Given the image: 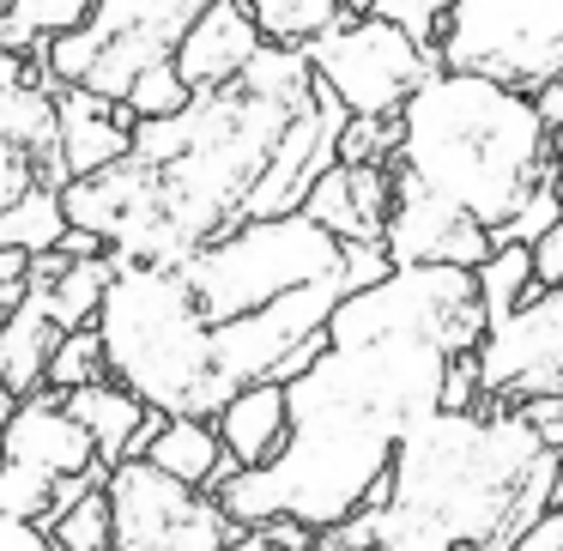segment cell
<instances>
[{"label":"cell","instance_id":"17","mask_svg":"<svg viewBox=\"0 0 563 551\" xmlns=\"http://www.w3.org/2000/svg\"><path fill=\"white\" fill-rule=\"evenodd\" d=\"M55 146H62L67 183L98 176L128 158L134 146V115L122 103H103L91 91H55Z\"/></svg>","mask_w":563,"mask_h":551},{"label":"cell","instance_id":"39","mask_svg":"<svg viewBox=\"0 0 563 551\" xmlns=\"http://www.w3.org/2000/svg\"><path fill=\"white\" fill-rule=\"evenodd\" d=\"M376 551H442V546H376Z\"/></svg>","mask_w":563,"mask_h":551},{"label":"cell","instance_id":"12","mask_svg":"<svg viewBox=\"0 0 563 551\" xmlns=\"http://www.w3.org/2000/svg\"><path fill=\"white\" fill-rule=\"evenodd\" d=\"M382 255H388V267H466V273H478L497 255V236L485 224H473L461 207H449L430 188H418L406 170H394V207H388V231H382Z\"/></svg>","mask_w":563,"mask_h":551},{"label":"cell","instance_id":"32","mask_svg":"<svg viewBox=\"0 0 563 551\" xmlns=\"http://www.w3.org/2000/svg\"><path fill=\"white\" fill-rule=\"evenodd\" d=\"M515 412H521L527 425H533V437L563 461V394H558V400H527V406H515Z\"/></svg>","mask_w":563,"mask_h":551},{"label":"cell","instance_id":"3","mask_svg":"<svg viewBox=\"0 0 563 551\" xmlns=\"http://www.w3.org/2000/svg\"><path fill=\"white\" fill-rule=\"evenodd\" d=\"M545 158L551 128L539 122V103L497 79L437 67L400 110L394 170L461 207L497 243L545 188Z\"/></svg>","mask_w":563,"mask_h":551},{"label":"cell","instance_id":"36","mask_svg":"<svg viewBox=\"0 0 563 551\" xmlns=\"http://www.w3.org/2000/svg\"><path fill=\"white\" fill-rule=\"evenodd\" d=\"M25 79H31V55H7V49H0V98L19 91Z\"/></svg>","mask_w":563,"mask_h":551},{"label":"cell","instance_id":"25","mask_svg":"<svg viewBox=\"0 0 563 551\" xmlns=\"http://www.w3.org/2000/svg\"><path fill=\"white\" fill-rule=\"evenodd\" d=\"M43 533H49L55 551H110V497H103V485H91L86 497H74Z\"/></svg>","mask_w":563,"mask_h":551},{"label":"cell","instance_id":"28","mask_svg":"<svg viewBox=\"0 0 563 551\" xmlns=\"http://www.w3.org/2000/svg\"><path fill=\"white\" fill-rule=\"evenodd\" d=\"M7 13H13L37 43H49V37H67V31L91 25L98 0H7Z\"/></svg>","mask_w":563,"mask_h":551},{"label":"cell","instance_id":"1","mask_svg":"<svg viewBox=\"0 0 563 551\" xmlns=\"http://www.w3.org/2000/svg\"><path fill=\"white\" fill-rule=\"evenodd\" d=\"M449 364L454 357L418 340L321 345L316 364L285 382L291 437L279 461L261 473H231L212 491L231 527L249 533L267 521H297L309 533H333L376 509L400 437L442 412Z\"/></svg>","mask_w":563,"mask_h":551},{"label":"cell","instance_id":"26","mask_svg":"<svg viewBox=\"0 0 563 551\" xmlns=\"http://www.w3.org/2000/svg\"><path fill=\"white\" fill-rule=\"evenodd\" d=\"M91 382H110V370H103V340H98V328L62 333V345H55V357H49V382H43V388L74 394V388H91Z\"/></svg>","mask_w":563,"mask_h":551},{"label":"cell","instance_id":"37","mask_svg":"<svg viewBox=\"0 0 563 551\" xmlns=\"http://www.w3.org/2000/svg\"><path fill=\"white\" fill-rule=\"evenodd\" d=\"M545 188H551V200H558V212H563V134H551V158H545Z\"/></svg>","mask_w":563,"mask_h":551},{"label":"cell","instance_id":"30","mask_svg":"<svg viewBox=\"0 0 563 551\" xmlns=\"http://www.w3.org/2000/svg\"><path fill=\"white\" fill-rule=\"evenodd\" d=\"M394 146H400V115L394 122H345L340 164H394Z\"/></svg>","mask_w":563,"mask_h":551},{"label":"cell","instance_id":"5","mask_svg":"<svg viewBox=\"0 0 563 551\" xmlns=\"http://www.w3.org/2000/svg\"><path fill=\"white\" fill-rule=\"evenodd\" d=\"M183 279L188 304L207 328L243 321L255 309L279 304V297L303 291V285L340 279L345 273V243H333L321 224H309L303 212L285 219H249L236 231H224L219 243H207L200 255H188L183 267H170Z\"/></svg>","mask_w":563,"mask_h":551},{"label":"cell","instance_id":"2","mask_svg":"<svg viewBox=\"0 0 563 551\" xmlns=\"http://www.w3.org/2000/svg\"><path fill=\"white\" fill-rule=\"evenodd\" d=\"M563 461L509 406L430 412L394 449L388 491L376 509L316 539V551L442 546V551H509L515 533L551 509Z\"/></svg>","mask_w":563,"mask_h":551},{"label":"cell","instance_id":"14","mask_svg":"<svg viewBox=\"0 0 563 551\" xmlns=\"http://www.w3.org/2000/svg\"><path fill=\"white\" fill-rule=\"evenodd\" d=\"M0 461L25 466V473L49 478V485H86V478L110 473L55 388H37L7 406V418H0Z\"/></svg>","mask_w":563,"mask_h":551},{"label":"cell","instance_id":"34","mask_svg":"<svg viewBox=\"0 0 563 551\" xmlns=\"http://www.w3.org/2000/svg\"><path fill=\"white\" fill-rule=\"evenodd\" d=\"M0 551H55V546H49L43 527H31V521H19V515L0 509Z\"/></svg>","mask_w":563,"mask_h":551},{"label":"cell","instance_id":"10","mask_svg":"<svg viewBox=\"0 0 563 551\" xmlns=\"http://www.w3.org/2000/svg\"><path fill=\"white\" fill-rule=\"evenodd\" d=\"M478 406H527L563 394V285L533 291L503 321H490L473 352Z\"/></svg>","mask_w":563,"mask_h":551},{"label":"cell","instance_id":"33","mask_svg":"<svg viewBox=\"0 0 563 551\" xmlns=\"http://www.w3.org/2000/svg\"><path fill=\"white\" fill-rule=\"evenodd\" d=\"M509 551H563V509H558V503H551V509H539L533 521L515 533Z\"/></svg>","mask_w":563,"mask_h":551},{"label":"cell","instance_id":"20","mask_svg":"<svg viewBox=\"0 0 563 551\" xmlns=\"http://www.w3.org/2000/svg\"><path fill=\"white\" fill-rule=\"evenodd\" d=\"M140 461L158 466L164 478H176V485H188V491H219L224 478L236 473V466L224 461V442H219V430H212V418H158V430L146 437Z\"/></svg>","mask_w":563,"mask_h":551},{"label":"cell","instance_id":"24","mask_svg":"<svg viewBox=\"0 0 563 551\" xmlns=\"http://www.w3.org/2000/svg\"><path fill=\"white\" fill-rule=\"evenodd\" d=\"M478 297H485V321H503L515 304L533 297V255H527V243H497V255L478 267Z\"/></svg>","mask_w":563,"mask_h":551},{"label":"cell","instance_id":"18","mask_svg":"<svg viewBox=\"0 0 563 551\" xmlns=\"http://www.w3.org/2000/svg\"><path fill=\"white\" fill-rule=\"evenodd\" d=\"M212 430L224 442V461L236 473H261L279 461L285 437H291V406H285V382H255V388L231 394L212 412Z\"/></svg>","mask_w":563,"mask_h":551},{"label":"cell","instance_id":"8","mask_svg":"<svg viewBox=\"0 0 563 551\" xmlns=\"http://www.w3.org/2000/svg\"><path fill=\"white\" fill-rule=\"evenodd\" d=\"M303 55H309L316 86L333 91V103H340L352 122H394V115L406 110V98L437 74V49H424V43H412L400 25L369 19V13L364 19L345 13L340 25H333L328 37H316Z\"/></svg>","mask_w":563,"mask_h":551},{"label":"cell","instance_id":"27","mask_svg":"<svg viewBox=\"0 0 563 551\" xmlns=\"http://www.w3.org/2000/svg\"><path fill=\"white\" fill-rule=\"evenodd\" d=\"M188 98L195 91L176 79V67L170 62H158V67H146V74L128 86V98H122V110L134 115V122H164V115H176V110H188Z\"/></svg>","mask_w":563,"mask_h":551},{"label":"cell","instance_id":"40","mask_svg":"<svg viewBox=\"0 0 563 551\" xmlns=\"http://www.w3.org/2000/svg\"><path fill=\"white\" fill-rule=\"evenodd\" d=\"M0 13H7V0H0Z\"/></svg>","mask_w":563,"mask_h":551},{"label":"cell","instance_id":"38","mask_svg":"<svg viewBox=\"0 0 563 551\" xmlns=\"http://www.w3.org/2000/svg\"><path fill=\"white\" fill-rule=\"evenodd\" d=\"M231 551H267V539H261V533H236Z\"/></svg>","mask_w":563,"mask_h":551},{"label":"cell","instance_id":"6","mask_svg":"<svg viewBox=\"0 0 563 551\" xmlns=\"http://www.w3.org/2000/svg\"><path fill=\"white\" fill-rule=\"evenodd\" d=\"M485 297L478 273L466 267H388L376 285L340 297L328 316V345H369V340H418L442 357H473L485 340Z\"/></svg>","mask_w":563,"mask_h":551},{"label":"cell","instance_id":"29","mask_svg":"<svg viewBox=\"0 0 563 551\" xmlns=\"http://www.w3.org/2000/svg\"><path fill=\"white\" fill-rule=\"evenodd\" d=\"M369 19H388V25H400L412 43L437 49L442 19H449V0H376V7H369Z\"/></svg>","mask_w":563,"mask_h":551},{"label":"cell","instance_id":"22","mask_svg":"<svg viewBox=\"0 0 563 551\" xmlns=\"http://www.w3.org/2000/svg\"><path fill=\"white\" fill-rule=\"evenodd\" d=\"M110 279H115V255H86V261H67L62 279L31 285V291L43 297V309L55 316V328H62V333H79V328H91V321H98Z\"/></svg>","mask_w":563,"mask_h":551},{"label":"cell","instance_id":"11","mask_svg":"<svg viewBox=\"0 0 563 551\" xmlns=\"http://www.w3.org/2000/svg\"><path fill=\"white\" fill-rule=\"evenodd\" d=\"M207 0H98L91 13V31H98V62H91L86 86H67V91H91L103 103H122L128 86H134L146 67L170 62L183 31L195 25V13Z\"/></svg>","mask_w":563,"mask_h":551},{"label":"cell","instance_id":"4","mask_svg":"<svg viewBox=\"0 0 563 551\" xmlns=\"http://www.w3.org/2000/svg\"><path fill=\"white\" fill-rule=\"evenodd\" d=\"M103 370L158 418H212L224 406L212 376L207 321L195 316L183 279L170 267H122L98 309Z\"/></svg>","mask_w":563,"mask_h":551},{"label":"cell","instance_id":"7","mask_svg":"<svg viewBox=\"0 0 563 551\" xmlns=\"http://www.w3.org/2000/svg\"><path fill=\"white\" fill-rule=\"evenodd\" d=\"M437 67L533 98L551 74H563V0H449Z\"/></svg>","mask_w":563,"mask_h":551},{"label":"cell","instance_id":"13","mask_svg":"<svg viewBox=\"0 0 563 551\" xmlns=\"http://www.w3.org/2000/svg\"><path fill=\"white\" fill-rule=\"evenodd\" d=\"M37 188L62 195V146H55V86L31 62V79L0 98V212H13Z\"/></svg>","mask_w":563,"mask_h":551},{"label":"cell","instance_id":"31","mask_svg":"<svg viewBox=\"0 0 563 551\" xmlns=\"http://www.w3.org/2000/svg\"><path fill=\"white\" fill-rule=\"evenodd\" d=\"M527 255H533V291H558L563 285V219L551 231H539L527 243Z\"/></svg>","mask_w":563,"mask_h":551},{"label":"cell","instance_id":"35","mask_svg":"<svg viewBox=\"0 0 563 551\" xmlns=\"http://www.w3.org/2000/svg\"><path fill=\"white\" fill-rule=\"evenodd\" d=\"M533 103H539V122H545L551 134H563V74H551L545 86L533 91Z\"/></svg>","mask_w":563,"mask_h":551},{"label":"cell","instance_id":"15","mask_svg":"<svg viewBox=\"0 0 563 551\" xmlns=\"http://www.w3.org/2000/svg\"><path fill=\"white\" fill-rule=\"evenodd\" d=\"M261 55V31H255V13H249L243 0H207L195 13V25L183 31L176 43L170 67L188 91H224L243 79V67Z\"/></svg>","mask_w":563,"mask_h":551},{"label":"cell","instance_id":"16","mask_svg":"<svg viewBox=\"0 0 563 551\" xmlns=\"http://www.w3.org/2000/svg\"><path fill=\"white\" fill-rule=\"evenodd\" d=\"M394 207V164H333L321 170V183L303 195V219L321 224L333 243H376L388 231Z\"/></svg>","mask_w":563,"mask_h":551},{"label":"cell","instance_id":"9","mask_svg":"<svg viewBox=\"0 0 563 551\" xmlns=\"http://www.w3.org/2000/svg\"><path fill=\"white\" fill-rule=\"evenodd\" d=\"M103 497H110V551H231L236 539L212 491L176 485L140 454L110 466Z\"/></svg>","mask_w":563,"mask_h":551},{"label":"cell","instance_id":"19","mask_svg":"<svg viewBox=\"0 0 563 551\" xmlns=\"http://www.w3.org/2000/svg\"><path fill=\"white\" fill-rule=\"evenodd\" d=\"M62 406L74 412V425L91 437V449H98L103 466L134 461V454L146 449V437L158 430V412H146V406H140L128 388H115V382L74 388V394H62Z\"/></svg>","mask_w":563,"mask_h":551},{"label":"cell","instance_id":"21","mask_svg":"<svg viewBox=\"0 0 563 551\" xmlns=\"http://www.w3.org/2000/svg\"><path fill=\"white\" fill-rule=\"evenodd\" d=\"M55 345H62V328L43 309V297L25 285V304L0 321V388H7V400H25L49 382Z\"/></svg>","mask_w":563,"mask_h":551},{"label":"cell","instance_id":"23","mask_svg":"<svg viewBox=\"0 0 563 551\" xmlns=\"http://www.w3.org/2000/svg\"><path fill=\"white\" fill-rule=\"evenodd\" d=\"M255 13L261 43H279V49H309L316 37H328L345 19L340 0H249Z\"/></svg>","mask_w":563,"mask_h":551}]
</instances>
